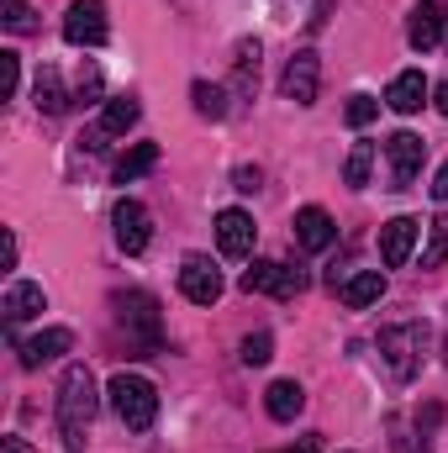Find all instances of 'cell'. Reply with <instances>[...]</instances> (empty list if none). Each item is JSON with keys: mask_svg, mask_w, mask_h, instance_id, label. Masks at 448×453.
I'll use <instances>...</instances> for the list:
<instances>
[{"mask_svg": "<svg viewBox=\"0 0 448 453\" xmlns=\"http://www.w3.org/2000/svg\"><path fill=\"white\" fill-rule=\"evenodd\" d=\"M96 406H101V395H96V374H90L85 364H69L64 380H58V401H53V411H58V433H64L69 453H80V438H85Z\"/></svg>", "mask_w": 448, "mask_h": 453, "instance_id": "6da1fadb", "label": "cell"}, {"mask_svg": "<svg viewBox=\"0 0 448 453\" xmlns=\"http://www.w3.org/2000/svg\"><path fill=\"white\" fill-rule=\"evenodd\" d=\"M116 306V322H121V333L127 342L137 348V353H153L158 342H164V322H158V301L148 296V290H116L112 296Z\"/></svg>", "mask_w": 448, "mask_h": 453, "instance_id": "7a4b0ae2", "label": "cell"}, {"mask_svg": "<svg viewBox=\"0 0 448 453\" xmlns=\"http://www.w3.org/2000/svg\"><path fill=\"white\" fill-rule=\"evenodd\" d=\"M422 342H428V327L422 322H401V327H385L375 348H380V369L396 380V385H406L417 369H422Z\"/></svg>", "mask_w": 448, "mask_h": 453, "instance_id": "3957f363", "label": "cell"}, {"mask_svg": "<svg viewBox=\"0 0 448 453\" xmlns=\"http://www.w3.org/2000/svg\"><path fill=\"white\" fill-rule=\"evenodd\" d=\"M106 395H112V411L132 427V433H148V427L158 422V390H153V380L121 369L112 385H106Z\"/></svg>", "mask_w": 448, "mask_h": 453, "instance_id": "277c9868", "label": "cell"}, {"mask_svg": "<svg viewBox=\"0 0 448 453\" xmlns=\"http://www.w3.org/2000/svg\"><path fill=\"white\" fill-rule=\"evenodd\" d=\"M248 296H274V301H296L301 290H306V274L301 269H290V264H280V258H253V269H243V280H237Z\"/></svg>", "mask_w": 448, "mask_h": 453, "instance_id": "5b68a950", "label": "cell"}, {"mask_svg": "<svg viewBox=\"0 0 448 453\" xmlns=\"http://www.w3.org/2000/svg\"><path fill=\"white\" fill-rule=\"evenodd\" d=\"M64 37L74 48H101L112 37V21H106V0H74L69 16H64Z\"/></svg>", "mask_w": 448, "mask_h": 453, "instance_id": "8992f818", "label": "cell"}, {"mask_svg": "<svg viewBox=\"0 0 448 453\" xmlns=\"http://www.w3.org/2000/svg\"><path fill=\"white\" fill-rule=\"evenodd\" d=\"M317 85H322V64H317L312 48H301V53L285 64V74H280V96L296 101V106H312V101H317Z\"/></svg>", "mask_w": 448, "mask_h": 453, "instance_id": "52a82bcc", "label": "cell"}, {"mask_svg": "<svg viewBox=\"0 0 448 453\" xmlns=\"http://www.w3.org/2000/svg\"><path fill=\"white\" fill-rule=\"evenodd\" d=\"M112 226H116V248H121L127 258H137V253L148 248V237H153V217H148V206H137V201H116Z\"/></svg>", "mask_w": 448, "mask_h": 453, "instance_id": "ba28073f", "label": "cell"}, {"mask_svg": "<svg viewBox=\"0 0 448 453\" xmlns=\"http://www.w3.org/2000/svg\"><path fill=\"white\" fill-rule=\"evenodd\" d=\"M422 153H428V142H422L417 132H390V137H385V158H390L396 190H412V180H417V169H422Z\"/></svg>", "mask_w": 448, "mask_h": 453, "instance_id": "9c48e42d", "label": "cell"}, {"mask_svg": "<svg viewBox=\"0 0 448 453\" xmlns=\"http://www.w3.org/2000/svg\"><path fill=\"white\" fill-rule=\"evenodd\" d=\"M180 290H185V301H196V306H217V301H222V274L212 269L206 253H190V258L180 264Z\"/></svg>", "mask_w": 448, "mask_h": 453, "instance_id": "30bf717a", "label": "cell"}, {"mask_svg": "<svg viewBox=\"0 0 448 453\" xmlns=\"http://www.w3.org/2000/svg\"><path fill=\"white\" fill-rule=\"evenodd\" d=\"M417 232H422V222H417V217H390V222L380 226V258H385V269H401V264L412 258Z\"/></svg>", "mask_w": 448, "mask_h": 453, "instance_id": "8fae6325", "label": "cell"}, {"mask_svg": "<svg viewBox=\"0 0 448 453\" xmlns=\"http://www.w3.org/2000/svg\"><path fill=\"white\" fill-rule=\"evenodd\" d=\"M253 237H259V226H253L248 211L227 206L222 217H217V248H222L227 258H248L253 253Z\"/></svg>", "mask_w": 448, "mask_h": 453, "instance_id": "7c38bea8", "label": "cell"}, {"mask_svg": "<svg viewBox=\"0 0 448 453\" xmlns=\"http://www.w3.org/2000/svg\"><path fill=\"white\" fill-rule=\"evenodd\" d=\"M69 348H74V338H69V327H42L37 338L16 342V353H21V369H42V364L64 358Z\"/></svg>", "mask_w": 448, "mask_h": 453, "instance_id": "4fadbf2b", "label": "cell"}, {"mask_svg": "<svg viewBox=\"0 0 448 453\" xmlns=\"http://www.w3.org/2000/svg\"><path fill=\"white\" fill-rule=\"evenodd\" d=\"M0 311H5V327H21V322L42 317V311H48V301H42V285H32V280H16V285L5 290Z\"/></svg>", "mask_w": 448, "mask_h": 453, "instance_id": "5bb4252c", "label": "cell"}, {"mask_svg": "<svg viewBox=\"0 0 448 453\" xmlns=\"http://www.w3.org/2000/svg\"><path fill=\"white\" fill-rule=\"evenodd\" d=\"M428 80H422V69H406V74H396L390 80V90H385V106L390 111H401V116H417L422 106H428Z\"/></svg>", "mask_w": 448, "mask_h": 453, "instance_id": "9a60e30c", "label": "cell"}, {"mask_svg": "<svg viewBox=\"0 0 448 453\" xmlns=\"http://www.w3.org/2000/svg\"><path fill=\"white\" fill-rule=\"evenodd\" d=\"M406 42H412L417 53H428V48L444 42V5H438V0H422V5L412 11V21H406Z\"/></svg>", "mask_w": 448, "mask_h": 453, "instance_id": "2e32d148", "label": "cell"}, {"mask_svg": "<svg viewBox=\"0 0 448 453\" xmlns=\"http://www.w3.org/2000/svg\"><path fill=\"white\" fill-rule=\"evenodd\" d=\"M337 226L333 217L322 211V206H306V211H296V242L306 248V253H322V248H333Z\"/></svg>", "mask_w": 448, "mask_h": 453, "instance_id": "e0dca14e", "label": "cell"}, {"mask_svg": "<svg viewBox=\"0 0 448 453\" xmlns=\"http://www.w3.org/2000/svg\"><path fill=\"white\" fill-rule=\"evenodd\" d=\"M337 296H343V306L364 311V306H375V301L385 296V274H380V269H359V274L337 280Z\"/></svg>", "mask_w": 448, "mask_h": 453, "instance_id": "ac0fdd59", "label": "cell"}, {"mask_svg": "<svg viewBox=\"0 0 448 453\" xmlns=\"http://www.w3.org/2000/svg\"><path fill=\"white\" fill-rule=\"evenodd\" d=\"M301 406H306V395H301V385H296V380H274V385L264 390V411H269L274 422H296V417H301Z\"/></svg>", "mask_w": 448, "mask_h": 453, "instance_id": "d6986e66", "label": "cell"}, {"mask_svg": "<svg viewBox=\"0 0 448 453\" xmlns=\"http://www.w3.org/2000/svg\"><path fill=\"white\" fill-rule=\"evenodd\" d=\"M259 53H264V48H259L253 37L237 42V53H232V90H237V96H253V90H259Z\"/></svg>", "mask_w": 448, "mask_h": 453, "instance_id": "ffe728a7", "label": "cell"}, {"mask_svg": "<svg viewBox=\"0 0 448 453\" xmlns=\"http://www.w3.org/2000/svg\"><path fill=\"white\" fill-rule=\"evenodd\" d=\"M158 164V142H137V148H127L121 158H116V185H132V180H143L148 169Z\"/></svg>", "mask_w": 448, "mask_h": 453, "instance_id": "44dd1931", "label": "cell"}, {"mask_svg": "<svg viewBox=\"0 0 448 453\" xmlns=\"http://www.w3.org/2000/svg\"><path fill=\"white\" fill-rule=\"evenodd\" d=\"M137 116H143V106L132 96H116V101H106V111H101V132L106 137H121V132L137 127Z\"/></svg>", "mask_w": 448, "mask_h": 453, "instance_id": "7402d4cb", "label": "cell"}, {"mask_svg": "<svg viewBox=\"0 0 448 453\" xmlns=\"http://www.w3.org/2000/svg\"><path fill=\"white\" fill-rule=\"evenodd\" d=\"M369 169H375V142H353V153L343 164V185L348 190H364L369 185Z\"/></svg>", "mask_w": 448, "mask_h": 453, "instance_id": "603a6c76", "label": "cell"}, {"mask_svg": "<svg viewBox=\"0 0 448 453\" xmlns=\"http://www.w3.org/2000/svg\"><path fill=\"white\" fill-rule=\"evenodd\" d=\"M37 111H48V116L69 111V96H64V80H58V69H42V74H37Z\"/></svg>", "mask_w": 448, "mask_h": 453, "instance_id": "cb8c5ba5", "label": "cell"}, {"mask_svg": "<svg viewBox=\"0 0 448 453\" xmlns=\"http://www.w3.org/2000/svg\"><path fill=\"white\" fill-rule=\"evenodd\" d=\"M190 101H196V111L212 116V121H222V116H227V90L206 85V80H196V85H190Z\"/></svg>", "mask_w": 448, "mask_h": 453, "instance_id": "d4e9b609", "label": "cell"}, {"mask_svg": "<svg viewBox=\"0 0 448 453\" xmlns=\"http://www.w3.org/2000/svg\"><path fill=\"white\" fill-rule=\"evenodd\" d=\"M448 258V217H433L428 222V253H422V269H438Z\"/></svg>", "mask_w": 448, "mask_h": 453, "instance_id": "484cf974", "label": "cell"}, {"mask_svg": "<svg viewBox=\"0 0 448 453\" xmlns=\"http://www.w3.org/2000/svg\"><path fill=\"white\" fill-rule=\"evenodd\" d=\"M16 90H21V53H0V96L5 101H16Z\"/></svg>", "mask_w": 448, "mask_h": 453, "instance_id": "4316f807", "label": "cell"}, {"mask_svg": "<svg viewBox=\"0 0 448 453\" xmlns=\"http://www.w3.org/2000/svg\"><path fill=\"white\" fill-rule=\"evenodd\" d=\"M343 116H348V127H369V121L380 116V101H375V96H348Z\"/></svg>", "mask_w": 448, "mask_h": 453, "instance_id": "83f0119b", "label": "cell"}, {"mask_svg": "<svg viewBox=\"0 0 448 453\" xmlns=\"http://www.w3.org/2000/svg\"><path fill=\"white\" fill-rule=\"evenodd\" d=\"M269 348H274L269 333H248L243 338V364H269Z\"/></svg>", "mask_w": 448, "mask_h": 453, "instance_id": "f1b7e54d", "label": "cell"}, {"mask_svg": "<svg viewBox=\"0 0 448 453\" xmlns=\"http://www.w3.org/2000/svg\"><path fill=\"white\" fill-rule=\"evenodd\" d=\"M5 27H11V32H32V27H37L32 11H27V0H5Z\"/></svg>", "mask_w": 448, "mask_h": 453, "instance_id": "f546056e", "label": "cell"}, {"mask_svg": "<svg viewBox=\"0 0 448 453\" xmlns=\"http://www.w3.org/2000/svg\"><path fill=\"white\" fill-rule=\"evenodd\" d=\"M96 96H101V69L90 64V69L80 74V101H96Z\"/></svg>", "mask_w": 448, "mask_h": 453, "instance_id": "4dcf8cb0", "label": "cell"}, {"mask_svg": "<svg viewBox=\"0 0 448 453\" xmlns=\"http://www.w3.org/2000/svg\"><path fill=\"white\" fill-rule=\"evenodd\" d=\"M0 264H5V269H16V237H11V232L0 237Z\"/></svg>", "mask_w": 448, "mask_h": 453, "instance_id": "1f68e13d", "label": "cell"}, {"mask_svg": "<svg viewBox=\"0 0 448 453\" xmlns=\"http://www.w3.org/2000/svg\"><path fill=\"white\" fill-rule=\"evenodd\" d=\"M428 190H433V201H448V164L433 174V185H428Z\"/></svg>", "mask_w": 448, "mask_h": 453, "instance_id": "d6a6232c", "label": "cell"}, {"mask_svg": "<svg viewBox=\"0 0 448 453\" xmlns=\"http://www.w3.org/2000/svg\"><path fill=\"white\" fill-rule=\"evenodd\" d=\"M237 190H259V169H237Z\"/></svg>", "mask_w": 448, "mask_h": 453, "instance_id": "836d02e7", "label": "cell"}, {"mask_svg": "<svg viewBox=\"0 0 448 453\" xmlns=\"http://www.w3.org/2000/svg\"><path fill=\"white\" fill-rule=\"evenodd\" d=\"M0 453H32L27 438H0Z\"/></svg>", "mask_w": 448, "mask_h": 453, "instance_id": "e575fe53", "label": "cell"}, {"mask_svg": "<svg viewBox=\"0 0 448 453\" xmlns=\"http://www.w3.org/2000/svg\"><path fill=\"white\" fill-rule=\"evenodd\" d=\"M285 453H317V438H301V443H290Z\"/></svg>", "mask_w": 448, "mask_h": 453, "instance_id": "d590c367", "label": "cell"}, {"mask_svg": "<svg viewBox=\"0 0 448 453\" xmlns=\"http://www.w3.org/2000/svg\"><path fill=\"white\" fill-rule=\"evenodd\" d=\"M433 106H438V111L448 116V80H444V85H438V101H433Z\"/></svg>", "mask_w": 448, "mask_h": 453, "instance_id": "8d00e7d4", "label": "cell"}]
</instances>
